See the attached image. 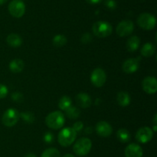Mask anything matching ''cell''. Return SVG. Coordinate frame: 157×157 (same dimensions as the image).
I'll list each match as a JSON object with an SVG mask.
<instances>
[{"label":"cell","mask_w":157,"mask_h":157,"mask_svg":"<svg viewBox=\"0 0 157 157\" xmlns=\"http://www.w3.org/2000/svg\"><path fill=\"white\" fill-rule=\"evenodd\" d=\"M65 123L64 115L60 111H55L46 116L45 123L48 128L52 129H59L63 127Z\"/></svg>","instance_id":"cell-1"},{"label":"cell","mask_w":157,"mask_h":157,"mask_svg":"<svg viewBox=\"0 0 157 157\" xmlns=\"http://www.w3.org/2000/svg\"><path fill=\"white\" fill-rule=\"evenodd\" d=\"M78 133L71 127H66L61 129L58 133V143L63 147H68L73 144L77 138Z\"/></svg>","instance_id":"cell-2"},{"label":"cell","mask_w":157,"mask_h":157,"mask_svg":"<svg viewBox=\"0 0 157 157\" xmlns=\"http://www.w3.org/2000/svg\"><path fill=\"white\" fill-rule=\"evenodd\" d=\"M94 35L98 38H106L110 36L113 32V27L109 22L105 21H98L94 23L92 26Z\"/></svg>","instance_id":"cell-3"},{"label":"cell","mask_w":157,"mask_h":157,"mask_svg":"<svg viewBox=\"0 0 157 157\" xmlns=\"http://www.w3.org/2000/svg\"><path fill=\"white\" fill-rule=\"evenodd\" d=\"M92 148V142L87 137H82L75 142L73 151L77 155L84 156L90 152Z\"/></svg>","instance_id":"cell-4"},{"label":"cell","mask_w":157,"mask_h":157,"mask_svg":"<svg viewBox=\"0 0 157 157\" xmlns=\"http://www.w3.org/2000/svg\"><path fill=\"white\" fill-rule=\"evenodd\" d=\"M137 24L144 30H152L156 24V17L150 13L144 12L139 15L137 18Z\"/></svg>","instance_id":"cell-5"},{"label":"cell","mask_w":157,"mask_h":157,"mask_svg":"<svg viewBox=\"0 0 157 157\" xmlns=\"http://www.w3.org/2000/svg\"><path fill=\"white\" fill-rule=\"evenodd\" d=\"M19 119V112H18V110L14 108H9L3 113L2 122L4 126L7 127H12L17 124Z\"/></svg>","instance_id":"cell-6"},{"label":"cell","mask_w":157,"mask_h":157,"mask_svg":"<svg viewBox=\"0 0 157 157\" xmlns=\"http://www.w3.org/2000/svg\"><path fill=\"white\" fill-rule=\"evenodd\" d=\"M9 12L15 18H21L25 12V5L21 0H12L8 6Z\"/></svg>","instance_id":"cell-7"},{"label":"cell","mask_w":157,"mask_h":157,"mask_svg":"<svg viewBox=\"0 0 157 157\" xmlns=\"http://www.w3.org/2000/svg\"><path fill=\"white\" fill-rule=\"evenodd\" d=\"M107 81V74L101 68L94 69L90 74V82L95 87H102Z\"/></svg>","instance_id":"cell-8"},{"label":"cell","mask_w":157,"mask_h":157,"mask_svg":"<svg viewBox=\"0 0 157 157\" xmlns=\"http://www.w3.org/2000/svg\"><path fill=\"white\" fill-rule=\"evenodd\" d=\"M133 30H134V24L131 20L121 21L116 28L117 34L121 37H126L131 35Z\"/></svg>","instance_id":"cell-9"},{"label":"cell","mask_w":157,"mask_h":157,"mask_svg":"<svg viewBox=\"0 0 157 157\" xmlns=\"http://www.w3.org/2000/svg\"><path fill=\"white\" fill-rule=\"evenodd\" d=\"M153 131L148 126H144L137 130L136 133V139L140 143H149L153 137Z\"/></svg>","instance_id":"cell-10"},{"label":"cell","mask_w":157,"mask_h":157,"mask_svg":"<svg viewBox=\"0 0 157 157\" xmlns=\"http://www.w3.org/2000/svg\"><path fill=\"white\" fill-rule=\"evenodd\" d=\"M142 88L147 94H154L157 91V81L156 77L147 76L142 82Z\"/></svg>","instance_id":"cell-11"},{"label":"cell","mask_w":157,"mask_h":157,"mask_svg":"<svg viewBox=\"0 0 157 157\" xmlns=\"http://www.w3.org/2000/svg\"><path fill=\"white\" fill-rule=\"evenodd\" d=\"M140 68L139 58H130L123 63L122 69L125 73H134Z\"/></svg>","instance_id":"cell-12"},{"label":"cell","mask_w":157,"mask_h":157,"mask_svg":"<svg viewBox=\"0 0 157 157\" xmlns=\"http://www.w3.org/2000/svg\"><path fill=\"white\" fill-rule=\"evenodd\" d=\"M95 129L98 135L101 137H108L113 132V128L110 123L106 121L98 122L95 126Z\"/></svg>","instance_id":"cell-13"},{"label":"cell","mask_w":157,"mask_h":157,"mask_svg":"<svg viewBox=\"0 0 157 157\" xmlns=\"http://www.w3.org/2000/svg\"><path fill=\"white\" fill-rule=\"evenodd\" d=\"M124 154L125 157H142L144 155V151L139 144L130 143L126 147Z\"/></svg>","instance_id":"cell-14"},{"label":"cell","mask_w":157,"mask_h":157,"mask_svg":"<svg viewBox=\"0 0 157 157\" xmlns=\"http://www.w3.org/2000/svg\"><path fill=\"white\" fill-rule=\"evenodd\" d=\"M75 101L78 106L82 109H87L92 104V99L90 95L84 92H80L75 96Z\"/></svg>","instance_id":"cell-15"},{"label":"cell","mask_w":157,"mask_h":157,"mask_svg":"<svg viewBox=\"0 0 157 157\" xmlns=\"http://www.w3.org/2000/svg\"><path fill=\"white\" fill-rule=\"evenodd\" d=\"M140 45V38L136 35H132L127 39V49L130 52H133L137 50Z\"/></svg>","instance_id":"cell-16"},{"label":"cell","mask_w":157,"mask_h":157,"mask_svg":"<svg viewBox=\"0 0 157 157\" xmlns=\"http://www.w3.org/2000/svg\"><path fill=\"white\" fill-rule=\"evenodd\" d=\"M8 45L12 48H18L22 44V38L18 34L11 33L6 38Z\"/></svg>","instance_id":"cell-17"},{"label":"cell","mask_w":157,"mask_h":157,"mask_svg":"<svg viewBox=\"0 0 157 157\" xmlns=\"http://www.w3.org/2000/svg\"><path fill=\"white\" fill-rule=\"evenodd\" d=\"M25 62L21 58H15L9 63V69L13 73H19L24 69Z\"/></svg>","instance_id":"cell-18"},{"label":"cell","mask_w":157,"mask_h":157,"mask_svg":"<svg viewBox=\"0 0 157 157\" xmlns=\"http://www.w3.org/2000/svg\"><path fill=\"white\" fill-rule=\"evenodd\" d=\"M117 103L122 107H126L130 104L131 99L130 95L126 92H119L117 95Z\"/></svg>","instance_id":"cell-19"},{"label":"cell","mask_w":157,"mask_h":157,"mask_svg":"<svg viewBox=\"0 0 157 157\" xmlns=\"http://www.w3.org/2000/svg\"><path fill=\"white\" fill-rule=\"evenodd\" d=\"M155 52H156V47H155L154 45L150 42L144 44L140 50L141 55L144 57H147V58L153 56Z\"/></svg>","instance_id":"cell-20"},{"label":"cell","mask_w":157,"mask_h":157,"mask_svg":"<svg viewBox=\"0 0 157 157\" xmlns=\"http://www.w3.org/2000/svg\"><path fill=\"white\" fill-rule=\"evenodd\" d=\"M117 138L121 143H126L130 141L131 139V135L127 129L122 128V129H118V131L117 132Z\"/></svg>","instance_id":"cell-21"},{"label":"cell","mask_w":157,"mask_h":157,"mask_svg":"<svg viewBox=\"0 0 157 157\" xmlns=\"http://www.w3.org/2000/svg\"><path fill=\"white\" fill-rule=\"evenodd\" d=\"M65 115L70 119H77L81 115V110L76 106H71L65 110Z\"/></svg>","instance_id":"cell-22"},{"label":"cell","mask_w":157,"mask_h":157,"mask_svg":"<svg viewBox=\"0 0 157 157\" xmlns=\"http://www.w3.org/2000/svg\"><path fill=\"white\" fill-rule=\"evenodd\" d=\"M67 37L65 35H62V34H58L54 36L53 39H52V43L55 47L61 48L67 43Z\"/></svg>","instance_id":"cell-23"},{"label":"cell","mask_w":157,"mask_h":157,"mask_svg":"<svg viewBox=\"0 0 157 157\" xmlns=\"http://www.w3.org/2000/svg\"><path fill=\"white\" fill-rule=\"evenodd\" d=\"M72 104V100L68 95H64L61 97L58 102V107L60 109L65 111L68 107H70Z\"/></svg>","instance_id":"cell-24"},{"label":"cell","mask_w":157,"mask_h":157,"mask_svg":"<svg viewBox=\"0 0 157 157\" xmlns=\"http://www.w3.org/2000/svg\"><path fill=\"white\" fill-rule=\"evenodd\" d=\"M41 157H61V154L56 148H48L41 153Z\"/></svg>","instance_id":"cell-25"},{"label":"cell","mask_w":157,"mask_h":157,"mask_svg":"<svg viewBox=\"0 0 157 157\" xmlns=\"http://www.w3.org/2000/svg\"><path fill=\"white\" fill-rule=\"evenodd\" d=\"M20 118L22 119L23 121L26 123H29V124H32L35 122V117L32 112H23L19 113Z\"/></svg>","instance_id":"cell-26"},{"label":"cell","mask_w":157,"mask_h":157,"mask_svg":"<svg viewBox=\"0 0 157 157\" xmlns=\"http://www.w3.org/2000/svg\"><path fill=\"white\" fill-rule=\"evenodd\" d=\"M43 139H44V142L47 144H51L54 142V139H55V137H54V135L52 132H46L44 133V136H43Z\"/></svg>","instance_id":"cell-27"},{"label":"cell","mask_w":157,"mask_h":157,"mask_svg":"<svg viewBox=\"0 0 157 157\" xmlns=\"http://www.w3.org/2000/svg\"><path fill=\"white\" fill-rule=\"evenodd\" d=\"M12 99L13 101L16 102V103H21L24 99V96L21 92H15L12 94Z\"/></svg>","instance_id":"cell-28"},{"label":"cell","mask_w":157,"mask_h":157,"mask_svg":"<svg viewBox=\"0 0 157 157\" xmlns=\"http://www.w3.org/2000/svg\"><path fill=\"white\" fill-rule=\"evenodd\" d=\"M104 5H105L107 9H110V10H114V9H117V2L115 0H106L104 2Z\"/></svg>","instance_id":"cell-29"},{"label":"cell","mask_w":157,"mask_h":157,"mask_svg":"<svg viewBox=\"0 0 157 157\" xmlns=\"http://www.w3.org/2000/svg\"><path fill=\"white\" fill-rule=\"evenodd\" d=\"M72 128H73L74 130L76 131V132L78 133V132H80L81 131H82L83 129H84V123L81 121H78L76 122V123H74L73 127Z\"/></svg>","instance_id":"cell-30"},{"label":"cell","mask_w":157,"mask_h":157,"mask_svg":"<svg viewBox=\"0 0 157 157\" xmlns=\"http://www.w3.org/2000/svg\"><path fill=\"white\" fill-rule=\"evenodd\" d=\"M81 41L82 43L84 44H87V43L90 42L92 41V35L90 33L87 32V33H84V35H82L81 38Z\"/></svg>","instance_id":"cell-31"},{"label":"cell","mask_w":157,"mask_h":157,"mask_svg":"<svg viewBox=\"0 0 157 157\" xmlns=\"http://www.w3.org/2000/svg\"><path fill=\"white\" fill-rule=\"evenodd\" d=\"M8 92H9L8 88L5 85L0 84V99L6 98V95H8Z\"/></svg>","instance_id":"cell-32"},{"label":"cell","mask_w":157,"mask_h":157,"mask_svg":"<svg viewBox=\"0 0 157 157\" xmlns=\"http://www.w3.org/2000/svg\"><path fill=\"white\" fill-rule=\"evenodd\" d=\"M87 3L91 5H96V4H99L101 3L103 0H86Z\"/></svg>","instance_id":"cell-33"},{"label":"cell","mask_w":157,"mask_h":157,"mask_svg":"<svg viewBox=\"0 0 157 157\" xmlns=\"http://www.w3.org/2000/svg\"><path fill=\"white\" fill-rule=\"evenodd\" d=\"M84 132H85L86 134H87V135H89V134H91L92 132H93V128H92L91 126L85 128V129H84Z\"/></svg>","instance_id":"cell-34"},{"label":"cell","mask_w":157,"mask_h":157,"mask_svg":"<svg viewBox=\"0 0 157 157\" xmlns=\"http://www.w3.org/2000/svg\"><path fill=\"white\" fill-rule=\"evenodd\" d=\"M25 157H37V156H36V155H35V154L32 153V152H31V153H28L27 155H26Z\"/></svg>","instance_id":"cell-35"},{"label":"cell","mask_w":157,"mask_h":157,"mask_svg":"<svg viewBox=\"0 0 157 157\" xmlns=\"http://www.w3.org/2000/svg\"><path fill=\"white\" fill-rule=\"evenodd\" d=\"M153 121V123H154V125H157V115L156 114H155L154 115Z\"/></svg>","instance_id":"cell-36"},{"label":"cell","mask_w":157,"mask_h":157,"mask_svg":"<svg viewBox=\"0 0 157 157\" xmlns=\"http://www.w3.org/2000/svg\"><path fill=\"white\" fill-rule=\"evenodd\" d=\"M63 157H75V156L74 155H72V154L67 153V154H65L64 155H63Z\"/></svg>","instance_id":"cell-37"},{"label":"cell","mask_w":157,"mask_h":157,"mask_svg":"<svg viewBox=\"0 0 157 157\" xmlns=\"http://www.w3.org/2000/svg\"><path fill=\"white\" fill-rule=\"evenodd\" d=\"M7 1H8V0H0V6L5 4V3H6Z\"/></svg>","instance_id":"cell-38"},{"label":"cell","mask_w":157,"mask_h":157,"mask_svg":"<svg viewBox=\"0 0 157 157\" xmlns=\"http://www.w3.org/2000/svg\"><path fill=\"white\" fill-rule=\"evenodd\" d=\"M156 127H157V125H154V126H153V132H155L156 131Z\"/></svg>","instance_id":"cell-39"}]
</instances>
